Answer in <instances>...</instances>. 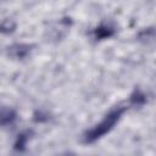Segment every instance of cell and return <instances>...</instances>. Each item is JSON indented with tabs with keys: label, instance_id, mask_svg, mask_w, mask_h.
<instances>
[{
	"label": "cell",
	"instance_id": "obj_1",
	"mask_svg": "<svg viewBox=\"0 0 156 156\" xmlns=\"http://www.w3.org/2000/svg\"><path fill=\"white\" fill-rule=\"evenodd\" d=\"M124 107H117L115 110H112L99 124H96L93 129L88 130L84 135V141L85 143H94L95 140H98L99 138H101L102 135H105L106 133H108L113 126L117 123V121L119 119V117L122 116V113L124 112Z\"/></svg>",
	"mask_w": 156,
	"mask_h": 156
},
{
	"label": "cell",
	"instance_id": "obj_2",
	"mask_svg": "<svg viewBox=\"0 0 156 156\" xmlns=\"http://www.w3.org/2000/svg\"><path fill=\"white\" fill-rule=\"evenodd\" d=\"M16 119V113L12 110L1 108L0 110V126H6Z\"/></svg>",
	"mask_w": 156,
	"mask_h": 156
},
{
	"label": "cell",
	"instance_id": "obj_3",
	"mask_svg": "<svg viewBox=\"0 0 156 156\" xmlns=\"http://www.w3.org/2000/svg\"><path fill=\"white\" fill-rule=\"evenodd\" d=\"M115 33V29L110 26H100L94 30V35L96 39H105L111 37Z\"/></svg>",
	"mask_w": 156,
	"mask_h": 156
},
{
	"label": "cell",
	"instance_id": "obj_4",
	"mask_svg": "<svg viewBox=\"0 0 156 156\" xmlns=\"http://www.w3.org/2000/svg\"><path fill=\"white\" fill-rule=\"evenodd\" d=\"M28 136H29L28 133H22V134H20V135L17 136L16 143H15V149H16V150H23L24 146H26V144H27V141H28Z\"/></svg>",
	"mask_w": 156,
	"mask_h": 156
},
{
	"label": "cell",
	"instance_id": "obj_5",
	"mask_svg": "<svg viewBox=\"0 0 156 156\" xmlns=\"http://www.w3.org/2000/svg\"><path fill=\"white\" fill-rule=\"evenodd\" d=\"M11 51H12V54H13L15 56H17V57H23V56H26V55L28 54L29 49H28V46H26V45H15V46L11 48Z\"/></svg>",
	"mask_w": 156,
	"mask_h": 156
},
{
	"label": "cell",
	"instance_id": "obj_6",
	"mask_svg": "<svg viewBox=\"0 0 156 156\" xmlns=\"http://www.w3.org/2000/svg\"><path fill=\"white\" fill-rule=\"evenodd\" d=\"M130 101H132V104L140 105V104H143V102L145 101V95H144V94H141L140 91H135V93L132 95Z\"/></svg>",
	"mask_w": 156,
	"mask_h": 156
},
{
	"label": "cell",
	"instance_id": "obj_7",
	"mask_svg": "<svg viewBox=\"0 0 156 156\" xmlns=\"http://www.w3.org/2000/svg\"><path fill=\"white\" fill-rule=\"evenodd\" d=\"M13 28H15V24L11 23L10 21H5L4 23L0 24V30L1 32H11V30H13Z\"/></svg>",
	"mask_w": 156,
	"mask_h": 156
}]
</instances>
